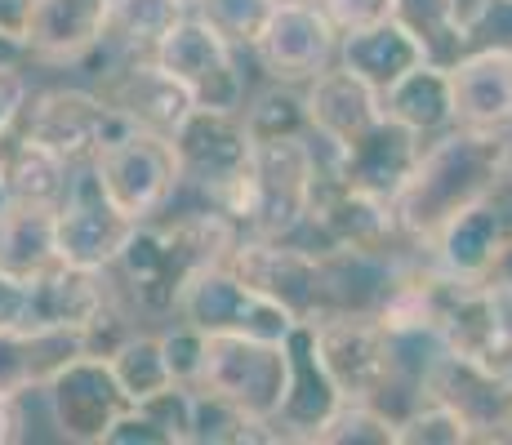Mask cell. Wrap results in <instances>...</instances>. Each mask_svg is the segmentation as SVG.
Returning a JSON list of instances; mask_svg holds the SVG:
<instances>
[{"instance_id":"obj_36","label":"cell","mask_w":512,"mask_h":445,"mask_svg":"<svg viewBox=\"0 0 512 445\" xmlns=\"http://www.w3.org/2000/svg\"><path fill=\"white\" fill-rule=\"evenodd\" d=\"M272 5H277V0H205L196 14H205L236 49H245V54H250L254 36H259L263 18L272 14Z\"/></svg>"},{"instance_id":"obj_18","label":"cell","mask_w":512,"mask_h":445,"mask_svg":"<svg viewBox=\"0 0 512 445\" xmlns=\"http://www.w3.org/2000/svg\"><path fill=\"white\" fill-rule=\"evenodd\" d=\"M455 94V130L504 138L512 134V54L504 49H468L450 63Z\"/></svg>"},{"instance_id":"obj_2","label":"cell","mask_w":512,"mask_h":445,"mask_svg":"<svg viewBox=\"0 0 512 445\" xmlns=\"http://www.w3.org/2000/svg\"><path fill=\"white\" fill-rule=\"evenodd\" d=\"M321 174V147L312 138H254L250 165L223 201V214L250 236H294L308 219Z\"/></svg>"},{"instance_id":"obj_40","label":"cell","mask_w":512,"mask_h":445,"mask_svg":"<svg viewBox=\"0 0 512 445\" xmlns=\"http://www.w3.org/2000/svg\"><path fill=\"white\" fill-rule=\"evenodd\" d=\"M27 299L32 285L14 272H0V330H27Z\"/></svg>"},{"instance_id":"obj_13","label":"cell","mask_w":512,"mask_h":445,"mask_svg":"<svg viewBox=\"0 0 512 445\" xmlns=\"http://www.w3.org/2000/svg\"><path fill=\"white\" fill-rule=\"evenodd\" d=\"M41 392L58 437L72 445H103L107 428L130 410L107 356H72L41 383Z\"/></svg>"},{"instance_id":"obj_42","label":"cell","mask_w":512,"mask_h":445,"mask_svg":"<svg viewBox=\"0 0 512 445\" xmlns=\"http://www.w3.org/2000/svg\"><path fill=\"white\" fill-rule=\"evenodd\" d=\"M32 58H27V41L18 32H9V27H0V67H27Z\"/></svg>"},{"instance_id":"obj_15","label":"cell","mask_w":512,"mask_h":445,"mask_svg":"<svg viewBox=\"0 0 512 445\" xmlns=\"http://www.w3.org/2000/svg\"><path fill=\"white\" fill-rule=\"evenodd\" d=\"M103 54V72H98V94L134 125V130H152L170 138L192 112V94L156 63L152 54Z\"/></svg>"},{"instance_id":"obj_7","label":"cell","mask_w":512,"mask_h":445,"mask_svg":"<svg viewBox=\"0 0 512 445\" xmlns=\"http://www.w3.org/2000/svg\"><path fill=\"white\" fill-rule=\"evenodd\" d=\"M285 379H290L285 343L250 339V334H205L201 374L192 388L214 392L250 419L272 423L285 397Z\"/></svg>"},{"instance_id":"obj_5","label":"cell","mask_w":512,"mask_h":445,"mask_svg":"<svg viewBox=\"0 0 512 445\" xmlns=\"http://www.w3.org/2000/svg\"><path fill=\"white\" fill-rule=\"evenodd\" d=\"M18 130L58 152L67 165H94V156L134 125L90 85H32Z\"/></svg>"},{"instance_id":"obj_24","label":"cell","mask_w":512,"mask_h":445,"mask_svg":"<svg viewBox=\"0 0 512 445\" xmlns=\"http://www.w3.org/2000/svg\"><path fill=\"white\" fill-rule=\"evenodd\" d=\"M334 63L348 67V72L357 76V81H366L374 94H383V89L397 85L410 67L428 63V54H423L419 36L410 32L401 18H383V23H374V27L339 36Z\"/></svg>"},{"instance_id":"obj_41","label":"cell","mask_w":512,"mask_h":445,"mask_svg":"<svg viewBox=\"0 0 512 445\" xmlns=\"http://www.w3.org/2000/svg\"><path fill=\"white\" fill-rule=\"evenodd\" d=\"M23 397H0V445L23 441V410H18Z\"/></svg>"},{"instance_id":"obj_44","label":"cell","mask_w":512,"mask_h":445,"mask_svg":"<svg viewBox=\"0 0 512 445\" xmlns=\"http://www.w3.org/2000/svg\"><path fill=\"white\" fill-rule=\"evenodd\" d=\"M27 18H32V0H0V27L23 36Z\"/></svg>"},{"instance_id":"obj_14","label":"cell","mask_w":512,"mask_h":445,"mask_svg":"<svg viewBox=\"0 0 512 445\" xmlns=\"http://www.w3.org/2000/svg\"><path fill=\"white\" fill-rule=\"evenodd\" d=\"M241 276L245 285L263 290L268 299L285 303L299 321H308L312 312L326 308V272H321V254H312L308 245H299L294 236H250L241 232L232 245V254L223 259Z\"/></svg>"},{"instance_id":"obj_37","label":"cell","mask_w":512,"mask_h":445,"mask_svg":"<svg viewBox=\"0 0 512 445\" xmlns=\"http://www.w3.org/2000/svg\"><path fill=\"white\" fill-rule=\"evenodd\" d=\"M161 343H165V361H170V374L174 383H196L201 374V352H205V334L196 325H187L174 316V325L161 330Z\"/></svg>"},{"instance_id":"obj_32","label":"cell","mask_w":512,"mask_h":445,"mask_svg":"<svg viewBox=\"0 0 512 445\" xmlns=\"http://www.w3.org/2000/svg\"><path fill=\"white\" fill-rule=\"evenodd\" d=\"M397 18L419 36L428 63L450 67L459 54H468L464 32H459L455 0H397Z\"/></svg>"},{"instance_id":"obj_38","label":"cell","mask_w":512,"mask_h":445,"mask_svg":"<svg viewBox=\"0 0 512 445\" xmlns=\"http://www.w3.org/2000/svg\"><path fill=\"white\" fill-rule=\"evenodd\" d=\"M317 5L339 36L374 27V23H383V18H397V0H317Z\"/></svg>"},{"instance_id":"obj_10","label":"cell","mask_w":512,"mask_h":445,"mask_svg":"<svg viewBox=\"0 0 512 445\" xmlns=\"http://www.w3.org/2000/svg\"><path fill=\"white\" fill-rule=\"evenodd\" d=\"M321 365L343 397L374 401L392 383V339L366 308H321L308 316Z\"/></svg>"},{"instance_id":"obj_46","label":"cell","mask_w":512,"mask_h":445,"mask_svg":"<svg viewBox=\"0 0 512 445\" xmlns=\"http://www.w3.org/2000/svg\"><path fill=\"white\" fill-rule=\"evenodd\" d=\"M179 5H183V9H201L205 0H179Z\"/></svg>"},{"instance_id":"obj_34","label":"cell","mask_w":512,"mask_h":445,"mask_svg":"<svg viewBox=\"0 0 512 445\" xmlns=\"http://www.w3.org/2000/svg\"><path fill=\"white\" fill-rule=\"evenodd\" d=\"M397 445H472V432L450 405L423 397L397 419Z\"/></svg>"},{"instance_id":"obj_29","label":"cell","mask_w":512,"mask_h":445,"mask_svg":"<svg viewBox=\"0 0 512 445\" xmlns=\"http://www.w3.org/2000/svg\"><path fill=\"white\" fill-rule=\"evenodd\" d=\"M187 14L179 0H107V54H152L161 36Z\"/></svg>"},{"instance_id":"obj_4","label":"cell","mask_w":512,"mask_h":445,"mask_svg":"<svg viewBox=\"0 0 512 445\" xmlns=\"http://www.w3.org/2000/svg\"><path fill=\"white\" fill-rule=\"evenodd\" d=\"M94 178L103 196L134 223L161 219L183 192V170L174 143L152 130H125L94 156Z\"/></svg>"},{"instance_id":"obj_27","label":"cell","mask_w":512,"mask_h":445,"mask_svg":"<svg viewBox=\"0 0 512 445\" xmlns=\"http://www.w3.org/2000/svg\"><path fill=\"white\" fill-rule=\"evenodd\" d=\"M103 445H192V383H170L121 414Z\"/></svg>"},{"instance_id":"obj_1","label":"cell","mask_w":512,"mask_h":445,"mask_svg":"<svg viewBox=\"0 0 512 445\" xmlns=\"http://www.w3.org/2000/svg\"><path fill=\"white\" fill-rule=\"evenodd\" d=\"M499 143L504 138L446 130L419 147V161L401 192L392 196L397 232L406 245H428L441 223H450L472 201L499 192Z\"/></svg>"},{"instance_id":"obj_16","label":"cell","mask_w":512,"mask_h":445,"mask_svg":"<svg viewBox=\"0 0 512 445\" xmlns=\"http://www.w3.org/2000/svg\"><path fill=\"white\" fill-rule=\"evenodd\" d=\"M130 232H134V219H125L103 196V187H98V178H94V165H76L72 187H67L63 205L54 210L58 259L107 272Z\"/></svg>"},{"instance_id":"obj_21","label":"cell","mask_w":512,"mask_h":445,"mask_svg":"<svg viewBox=\"0 0 512 445\" xmlns=\"http://www.w3.org/2000/svg\"><path fill=\"white\" fill-rule=\"evenodd\" d=\"M419 147H423L419 134H410L406 125L388 121V116H379L357 143H348L343 152H330V170L343 183L392 201L401 192V183L410 178V170H415Z\"/></svg>"},{"instance_id":"obj_17","label":"cell","mask_w":512,"mask_h":445,"mask_svg":"<svg viewBox=\"0 0 512 445\" xmlns=\"http://www.w3.org/2000/svg\"><path fill=\"white\" fill-rule=\"evenodd\" d=\"M285 356H290V379H285L281 410L272 419L277 441H312L317 445L321 428L330 423V414L339 410L343 392L330 379V370L321 365L317 343H312V325L299 321L285 334Z\"/></svg>"},{"instance_id":"obj_35","label":"cell","mask_w":512,"mask_h":445,"mask_svg":"<svg viewBox=\"0 0 512 445\" xmlns=\"http://www.w3.org/2000/svg\"><path fill=\"white\" fill-rule=\"evenodd\" d=\"M455 14L468 49L512 54V0H455Z\"/></svg>"},{"instance_id":"obj_22","label":"cell","mask_w":512,"mask_h":445,"mask_svg":"<svg viewBox=\"0 0 512 445\" xmlns=\"http://www.w3.org/2000/svg\"><path fill=\"white\" fill-rule=\"evenodd\" d=\"M27 299V330H85L94 312L116 294L112 272L76 263H49L41 276H32Z\"/></svg>"},{"instance_id":"obj_19","label":"cell","mask_w":512,"mask_h":445,"mask_svg":"<svg viewBox=\"0 0 512 445\" xmlns=\"http://www.w3.org/2000/svg\"><path fill=\"white\" fill-rule=\"evenodd\" d=\"M107 36V0H32L23 27L27 58L45 67H81Z\"/></svg>"},{"instance_id":"obj_8","label":"cell","mask_w":512,"mask_h":445,"mask_svg":"<svg viewBox=\"0 0 512 445\" xmlns=\"http://www.w3.org/2000/svg\"><path fill=\"white\" fill-rule=\"evenodd\" d=\"M174 316L196 325L201 334H250V339H272V343H285V334L299 325V316L285 303L245 285L228 263H214L205 272H196L183 285Z\"/></svg>"},{"instance_id":"obj_31","label":"cell","mask_w":512,"mask_h":445,"mask_svg":"<svg viewBox=\"0 0 512 445\" xmlns=\"http://www.w3.org/2000/svg\"><path fill=\"white\" fill-rule=\"evenodd\" d=\"M241 121L250 138H308V103H303V85L268 81V89L245 94Z\"/></svg>"},{"instance_id":"obj_23","label":"cell","mask_w":512,"mask_h":445,"mask_svg":"<svg viewBox=\"0 0 512 445\" xmlns=\"http://www.w3.org/2000/svg\"><path fill=\"white\" fill-rule=\"evenodd\" d=\"M303 103H308L312 138L326 143L330 152H343L348 143H357L383 116V98L339 63H330L326 72L303 85Z\"/></svg>"},{"instance_id":"obj_39","label":"cell","mask_w":512,"mask_h":445,"mask_svg":"<svg viewBox=\"0 0 512 445\" xmlns=\"http://www.w3.org/2000/svg\"><path fill=\"white\" fill-rule=\"evenodd\" d=\"M27 98H32V76H27V67H0V130L18 125Z\"/></svg>"},{"instance_id":"obj_11","label":"cell","mask_w":512,"mask_h":445,"mask_svg":"<svg viewBox=\"0 0 512 445\" xmlns=\"http://www.w3.org/2000/svg\"><path fill=\"white\" fill-rule=\"evenodd\" d=\"M423 397L441 401L468 423L472 441L504 445L512 441V374L490 370L486 361L441 348L423 370Z\"/></svg>"},{"instance_id":"obj_25","label":"cell","mask_w":512,"mask_h":445,"mask_svg":"<svg viewBox=\"0 0 512 445\" xmlns=\"http://www.w3.org/2000/svg\"><path fill=\"white\" fill-rule=\"evenodd\" d=\"M76 165H67L58 152L45 143L27 138L18 125L0 130V183L14 205H41V210H58L72 187Z\"/></svg>"},{"instance_id":"obj_45","label":"cell","mask_w":512,"mask_h":445,"mask_svg":"<svg viewBox=\"0 0 512 445\" xmlns=\"http://www.w3.org/2000/svg\"><path fill=\"white\" fill-rule=\"evenodd\" d=\"M512 192V134H504V143H499V192Z\"/></svg>"},{"instance_id":"obj_6","label":"cell","mask_w":512,"mask_h":445,"mask_svg":"<svg viewBox=\"0 0 512 445\" xmlns=\"http://www.w3.org/2000/svg\"><path fill=\"white\" fill-rule=\"evenodd\" d=\"M241 54L245 49H236L196 9H187L179 23L161 36V45L152 49V58L192 94L196 107H219V112H241L245 94H250Z\"/></svg>"},{"instance_id":"obj_28","label":"cell","mask_w":512,"mask_h":445,"mask_svg":"<svg viewBox=\"0 0 512 445\" xmlns=\"http://www.w3.org/2000/svg\"><path fill=\"white\" fill-rule=\"evenodd\" d=\"M49 263H58L54 210L9 201L5 210H0V272H14V276H23V281H32Z\"/></svg>"},{"instance_id":"obj_26","label":"cell","mask_w":512,"mask_h":445,"mask_svg":"<svg viewBox=\"0 0 512 445\" xmlns=\"http://www.w3.org/2000/svg\"><path fill=\"white\" fill-rule=\"evenodd\" d=\"M383 116L406 125L423 143L446 130H455V94H450V67L419 63L410 67L392 89H383Z\"/></svg>"},{"instance_id":"obj_30","label":"cell","mask_w":512,"mask_h":445,"mask_svg":"<svg viewBox=\"0 0 512 445\" xmlns=\"http://www.w3.org/2000/svg\"><path fill=\"white\" fill-rule=\"evenodd\" d=\"M112 365L116 383H121L125 401L139 405L147 397H156L161 388H170L174 374H170V361H165V343H161V330H134L116 343V352L107 356Z\"/></svg>"},{"instance_id":"obj_33","label":"cell","mask_w":512,"mask_h":445,"mask_svg":"<svg viewBox=\"0 0 512 445\" xmlns=\"http://www.w3.org/2000/svg\"><path fill=\"white\" fill-rule=\"evenodd\" d=\"M317 445H397V423L379 410L374 401L343 397L330 423L321 428Z\"/></svg>"},{"instance_id":"obj_47","label":"cell","mask_w":512,"mask_h":445,"mask_svg":"<svg viewBox=\"0 0 512 445\" xmlns=\"http://www.w3.org/2000/svg\"><path fill=\"white\" fill-rule=\"evenodd\" d=\"M5 205H9V196H5V183H0V210H5Z\"/></svg>"},{"instance_id":"obj_20","label":"cell","mask_w":512,"mask_h":445,"mask_svg":"<svg viewBox=\"0 0 512 445\" xmlns=\"http://www.w3.org/2000/svg\"><path fill=\"white\" fill-rule=\"evenodd\" d=\"M512 232V210L495 196L486 201H472L468 210H459L450 223L437 227L428 245H419L441 272L459 276V281H486L490 263H495L499 245L508 241Z\"/></svg>"},{"instance_id":"obj_3","label":"cell","mask_w":512,"mask_h":445,"mask_svg":"<svg viewBox=\"0 0 512 445\" xmlns=\"http://www.w3.org/2000/svg\"><path fill=\"white\" fill-rule=\"evenodd\" d=\"M294 241L308 245L312 254H374V259H397L401 250H415V245L401 241L392 201L361 192L330 170V147H321V174L312 187L308 219L294 232Z\"/></svg>"},{"instance_id":"obj_9","label":"cell","mask_w":512,"mask_h":445,"mask_svg":"<svg viewBox=\"0 0 512 445\" xmlns=\"http://www.w3.org/2000/svg\"><path fill=\"white\" fill-rule=\"evenodd\" d=\"M170 143L183 170V192L223 210V201L232 196V187L241 183L245 165H250V147H254L241 112L192 107L187 121L170 134Z\"/></svg>"},{"instance_id":"obj_43","label":"cell","mask_w":512,"mask_h":445,"mask_svg":"<svg viewBox=\"0 0 512 445\" xmlns=\"http://www.w3.org/2000/svg\"><path fill=\"white\" fill-rule=\"evenodd\" d=\"M486 285H499V290H512V232H508V241L499 245L495 263H490V272H486Z\"/></svg>"},{"instance_id":"obj_12","label":"cell","mask_w":512,"mask_h":445,"mask_svg":"<svg viewBox=\"0 0 512 445\" xmlns=\"http://www.w3.org/2000/svg\"><path fill=\"white\" fill-rule=\"evenodd\" d=\"M254 63L268 81L308 85L339 54V32L317 0H277L250 45Z\"/></svg>"}]
</instances>
